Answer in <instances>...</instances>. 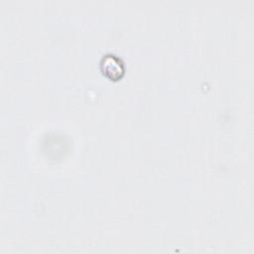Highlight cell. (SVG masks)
<instances>
[{"mask_svg": "<svg viewBox=\"0 0 254 254\" xmlns=\"http://www.w3.org/2000/svg\"><path fill=\"white\" fill-rule=\"evenodd\" d=\"M100 69L102 73L110 79L116 80L123 76L125 65L123 61L115 54H105L100 60Z\"/></svg>", "mask_w": 254, "mask_h": 254, "instance_id": "obj_1", "label": "cell"}]
</instances>
